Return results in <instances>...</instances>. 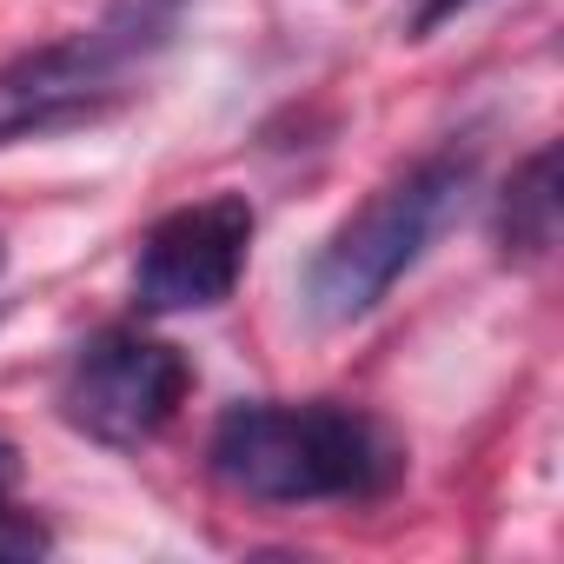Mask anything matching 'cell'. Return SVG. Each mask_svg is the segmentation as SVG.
<instances>
[{"label":"cell","instance_id":"5b68a950","mask_svg":"<svg viewBox=\"0 0 564 564\" xmlns=\"http://www.w3.org/2000/svg\"><path fill=\"white\" fill-rule=\"evenodd\" d=\"M252 252V199L246 193H213L180 213H166L133 259V306L153 319L173 313H213L232 300L239 272Z\"/></svg>","mask_w":564,"mask_h":564},{"label":"cell","instance_id":"6da1fadb","mask_svg":"<svg viewBox=\"0 0 564 564\" xmlns=\"http://www.w3.org/2000/svg\"><path fill=\"white\" fill-rule=\"evenodd\" d=\"M206 465L252 505H372L405 478V445L339 399H246L219 412Z\"/></svg>","mask_w":564,"mask_h":564},{"label":"cell","instance_id":"9c48e42d","mask_svg":"<svg viewBox=\"0 0 564 564\" xmlns=\"http://www.w3.org/2000/svg\"><path fill=\"white\" fill-rule=\"evenodd\" d=\"M0 265H8V246H0Z\"/></svg>","mask_w":564,"mask_h":564},{"label":"cell","instance_id":"7a4b0ae2","mask_svg":"<svg viewBox=\"0 0 564 564\" xmlns=\"http://www.w3.org/2000/svg\"><path fill=\"white\" fill-rule=\"evenodd\" d=\"M478 180V147L452 140L438 153H425L419 166H405L399 180H386L333 239L326 252L306 265V313L319 326H352L366 313L386 306V293L432 252V239L452 226V213L465 206Z\"/></svg>","mask_w":564,"mask_h":564},{"label":"cell","instance_id":"ba28073f","mask_svg":"<svg viewBox=\"0 0 564 564\" xmlns=\"http://www.w3.org/2000/svg\"><path fill=\"white\" fill-rule=\"evenodd\" d=\"M458 8H471V0H419V14H412V34H432L438 21H452Z\"/></svg>","mask_w":564,"mask_h":564},{"label":"cell","instance_id":"52a82bcc","mask_svg":"<svg viewBox=\"0 0 564 564\" xmlns=\"http://www.w3.org/2000/svg\"><path fill=\"white\" fill-rule=\"evenodd\" d=\"M14 485H21V452L0 445V557H47L54 551V531L14 505Z\"/></svg>","mask_w":564,"mask_h":564},{"label":"cell","instance_id":"3957f363","mask_svg":"<svg viewBox=\"0 0 564 564\" xmlns=\"http://www.w3.org/2000/svg\"><path fill=\"white\" fill-rule=\"evenodd\" d=\"M180 14L186 0H107V14L94 28L47 41L34 54H14L0 67V147L107 120L133 94V80L153 67V54L173 41Z\"/></svg>","mask_w":564,"mask_h":564},{"label":"cell","instance_id":"8992f818","mask_svg":"<svg viewBox=\"0 0 564 564\" xmlns=\"http://www.w3.org/2000/svg\"><path fill=\"white\" fill-rule=\"evenodd\" d=\"M498 259L505 265H538L557 246V147H538L511 186L498 193V219H491Z\"/></svg>","mask_w":564,"mask_h":564},{"label":"cell","instance_id":"277c9868","mask_svg":"<svg viewBox=\"0 0 564 564\" xmlns=\"http://www.w3.org/2000/svg\"><path fill=\"white\" fill-rule=\"evenodd\" d=\"M193 392V366L147 326H100L61 372V419L113 452L160 438Z\"/></svg>","mask_w":564,"mask_h":564}]
</instances>
